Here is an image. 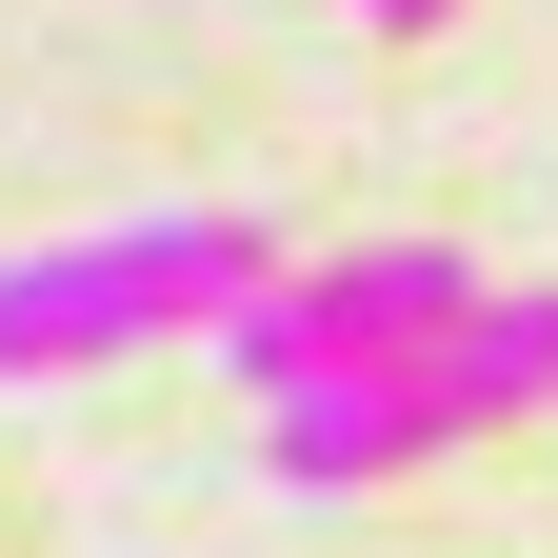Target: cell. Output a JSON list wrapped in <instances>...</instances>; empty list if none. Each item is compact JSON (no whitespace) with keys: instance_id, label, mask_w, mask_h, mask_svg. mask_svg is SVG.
I'll use <instances>...</instances> for the list:
<instances>
[{"instance_id":"6da1fadb","label":"cell","mask_w":558,"mask_h":558,"mask_svg":"<svg viewBox=\"0 0 558 558\" xmlns=\"http://www.w3.org/2000/svg\"><path fill=\"white\" fill-rule=\"evenodd\" d=\"M279 279V240L240 199H180V220H100V240H40L0 259V379H81V360H160L199 339L220 360V319Z\"/></svg>"},{"instance_id":"7a4b0ae2","label":"cell","mask_w":558,"mask_h":558,"mask_svg":"<svg viewBox=\"0 0 558 558\" xmlns=\"http://www.w3.org/2000/svg\"><path fill=\"white\" fill-rule=\"evenodd\" d=\"M499 300L478 259H439V240H360V259H300V279H259V300L220 319V379L279 418V399H319V379H418L439 339Z\"/></svg>"},{"instance_id":"3957f363","label":"cell","mask_w":558,"mask_h":558,"mask_svg":"<svg viewBox=\"0 0 558 558\" xmlns=\"http://www.w3.org/2000/svg\"><path fill=\"white\" fill-rule=\"evenodd\" d=\"M459 439H478V418L439 399V360H418V379H319V399H279V418H259V459L300 478V499H379V478L459 459Z\"/></svg>"},{"instance_id":"277c9868","label":"cell","mask_w":558,"mask_h":558,"mask_svg":"<svg viewBox=\"0 0 558 558\" xmlns=\"http://www.w3.org/2000/svg\"><path fill=\"white\" fill-rule=\"evenodd\" d=\"M439 399L478 418V439H499V418H538V399H558V279H519V300H478V319L439 339Z\"/></svg>"},{"instance_id":"5b68a950","label":"cell","mask_w":558,"mask_h":558,"mask_svg":"<svg viewBox=\"0 0 558 558\" xmlns=\"http://www.w3.org/2000/svg\"><path fill=\"white\" fill-rule=\"evenodd\" d=\"M339 21H379V40H418V21H459V0H339Z\"/></svg>"}]
</instances>
